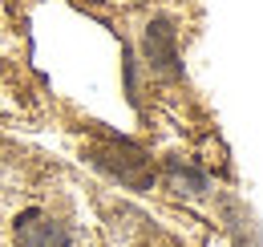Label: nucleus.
Listing matches in <instances>:
<instances>
[{
	"mask_svg": "<svg viewBox=\"0 0 263 247\" xmlns=\"http://www.w3.org/2000/svg\"><path fill=\"white\" fill-rule=\"evenodd\" d=\"M16 247H85L81 235L49 211H25L16 219Z\"/></svg>",
	"mask_w": 263,
	"mask_h": 247,
	"instance_id": "nucleus-1",
	"label": "nucleus"
}]
</instances>
